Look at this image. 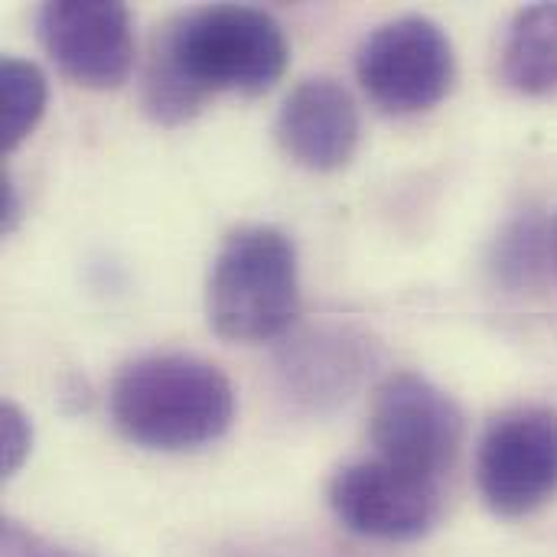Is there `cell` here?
Masks as SVG:
<instances>
[{
  "label": "cell",
  "mask_w": 557,
  "mask_h": 557,
  "mask_svg": "<svg viewBox=\"0 0 557 557\" xmlns=\"http://www.w3.org/2000/svg\"><path fill=\"white\" fill-rule=\"evenodd\" d=\"M552 242H555V264H557V219H555V225H552Z\"/></svg>",
  "instance_id": "obj_18"
},
{
  "label": "cell",
  "mask_w": 557,
  "mask_h": 557,
  "mask_svg": "<svg viewBox=\"0 0 557 557\" xmlns=\"http://www.w3.org/2000/svg\"><path fill=\"white\" fill-rule=\"evenodd\" d=\"M33 450V424L26 411L13 401L0 405V467L3 476H13Z\"/></svg>",
  "instance_id": "obj_14"
},
{
  "label": "cell",
  "mask_w": 557,
  "mask_h": 557,
  "mask_svg": "<svg viewBox=\"0 0 557 557\" xmlns=\"http://www.w3.org/2000/svg\"><path fill=\"white\" fill-rule=\"evenodd\" d=\"M382 366L379 339L346 320L290 326L274 352V379L287 405L300 414L339 411Z\"/></svg>",
  "instance_id": "obj_4"
},
{
  "label": "cell",
  "mask_w": 557,
  "mask_h": 557,
  "mask_svg": "<svg viewBox=\"0 0 557 557\" xmlns=\"http://www.w3.org/2000/svg\"><path fill=\"white\" fill-rule=\"evenodd\" d=\"M20 219V202H16V186L10 183L7 173H0V232H13Z\"/></svg>",
  "instance_id": "obj_16"
},
{
  "label": "cell",
  "mask_w": 557,
  "mask_h": 557,
  "mask_svg": "<svg viewBox=\"0 0 557 557\" xmlns=\"http://www.w3.org/2000/svg\"><path fill=\"white\" fill-rule=\"evenodd\" d=\"M356 72L366 95L388 114H421L447 98L457 78L454 42L431 16H398L375 26Z\"/></svg>",
  "instance_id": "obj_5"
},
{
  "label": "cell",
  "mask_w": 557,
  "mask_h": 557,
  "mask_svg": "<svg viewBox=\"0 0 557 557\" xmlns=\"http://www.w3.org/2000/svg\"><path fill=\"white\" fill-rule=\"evenodd\" d=\"M0 557H85L59 542H49L42 539L39 532L7 519L3 529H0Z\"/></svg>",
  "instance_id": "obj_15"
},
{
  "label": "cell",
  "mask_w": 557,
  "mask_h": 557,
  "mask_svg": "<svg viewBox=\"0 0 557 557\" xmlns=\"http://www.w3.org/2000/svg\"><path fill=\"white\" fill-rule=\"evenodd\" d=\"M46 111V75L20 59L3 55L0 62V147L13 150L39 124Z\"/></svg>",
  "instance_id": "obj_13"
},
{
  "label": "cell",
  "mask_w": 557,
  "mask_h": 557,
  "mask_svg": "<svg viewBox=\"0 0 557 557\" xmlns=\"http://www.w3.org/2000/svg\"><path fill=\"white\" fill-rule=\"evenodd\" d=\"M277 140L284 153L317 173H333L356 157L359 108L333 78L300 82L277 111Z\"/></svg>",
  "instance_id": "obj_10"
},
{
  "label": "cell",
  "mask_w": 557,
  "mask_h": 557,
  "mask_svg": "<svg viewBox=\"0 0 557 557\" xmlns=\"http://www.w3.org/2000/svg\"><path fill=\"white\" fill-rule=\"evenodd\" d=\"M476 483L496 516L522 519L557 493V411L529 405L493 418L476 454Z\"/></svg>",
  "instance_id": "obj_7"
},
{
  "label": "cell",
  "mask_w": 557,
  "mask_h": 557,
  "mask_svg": "<svg viewBox=\"0 0 557 557\" xmlns=\"http://www.w3.org/2000/svg\"><path fill=\"white\" fill-rule=\"evenodd\" d=\"M369 437L382 460L444 480L460 454L463 414L431 379L395 372L372 398Z\"/></svg>",
  "instance_id": "obj_6"
},
{
  "label": "cell",
  "mask_w": 557,
  "mask_h": 557,
  "mask_svg": "<svg viewBox=\"0 0 557 557\" xmlns=\"http://www.w3.org/2000/svg\"><path fill=\"white\" fill-rule=\"evenodd\" d=\"M300 307V271L294 242L274 225L232 232L209 271V326L228 343H264L284 336Z\"/></svg>",
  "instance_id": "obj_3"
},
{
  "label": "cell",
  "mask_w": 557,
  "mask_h": 557,
  "mask_svg": "<svg viewBox=\"0 0 557 557\" xmlns=\"http://www.w3.org/2000/svg\"><path fill=\"white\" fill-rule=\"evenodd\" d=\"M36 33L52 62L85 88H117L134 65L131 13L117 0H49Z\"/></svg>",
  "instance_id": "obj_9"
},
{
  "label": "cell",
  "mask_w": 557,
  "mask_h": 557,
  "mask_svg": "<svg viewBox=\"0 0 557 557\" xmlns=\"http://www.w3.org/2000/svg\"><path fill=\"white\" fill-rule=\"evenodd\" d=\"M552 258H555L552 225L542 212L529 209L519 212L512 222H506V228L493 242L490 271L499 287H506L509 294H522L545 281Z\"/></svg>",
  "instance_id": "obj_12"
},
{
  "label": "cell",
  "mask_w": 557,
  "mask_h": 557,
  "mask_svg": "<svg viewBox=\"0 0 557 557\" xmlns=\"http://www.w3.org/2000/svg\"><path fill=\"white\" fill-rule=\"evenodd\" d=\"M330 509L356 535L375 542H414L428 535L444 506L441 480L395 467L388 460H359L330 480Z\"/></svg>",
  "instance_id": "obj_8"
},
{
  "label": "cell",
  "mask_w": 557,
  "mask_h": 557,
  "mask_svg": "<svg viewBox=\"0 0 557 557\" xmlns=\"http://www.w3.org/2000/svg\"><path fill=\"white\" fill-rule=\"evenodd\" d=\"M117 434L144 450H199L219 441L235 418V388L225 372L189 352H150L127 362L108 392Z\"/></svg>",
  "instance_id": "obj_2"
},
{
  "label": "cell",
  "mask_w": 557,
  "mask_h": 557,
  "mask_svg": "<svg viewBox=\"0 0 557 557\" xmlns=\"http://www.w3.org/2000/svg\"><path fill=\"white\" fill-rule=\"evenodd\" d=\"M251 557H352V555H339V548H268V552H258Z\"/></svg>",
  "instance_id": "obj_17"
},
{
  "label": "cell",
  "mask_w": 557,
  "mask_h": 557,
  "mask_svg": "<svg viewBox=\"0 0 557 557\" xmlns=\"http://www.w3.org/2000/svg\"><path fill=\"white\" fill-rule=\"evenodd\" d=\"M499 72L522 95L557 91V3H535L516 13L499 49Z\"/></svg>",
  "instance_id": "obj_11"
},
{
  "label": "cell",
  "mask_w": 557,
  "mask_h": 557,
  "mask_svg": "<svg viewBox=\"0 0 557 557\" xmlns=\"http://www.w3.org/2000/svg\"><path fill=\"white\" fill-rule=\"evenodd\" d=\"M281 23L242 3H209L173 16L153 39L144 72V111L183 124L219 91L261 95L287 69Z\"/></svg>",
  "instance_id": "obj_1"
}]
</instances>
